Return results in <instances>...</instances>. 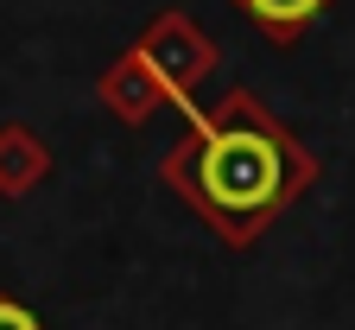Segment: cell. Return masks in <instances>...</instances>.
<instances>
[{
	"mask_svg": "<svg viewBox=\"0 0 355 330\" xmlns=\"http://www.w3.org/2000/svg\"><path fill=\"white\" fill-rule=\"evenodd\" d=\"M184 115H191V140L165 159V184L229 248H254L273 229V216L318 184V159L248 89H229L209 115L203 108Z\"/></svg>",
	"mask_w": 355,
	"mask_h": 330,
	"instance_id": "obj_1",
	"label": "cell"
},
{
	"mask_svg": "<svg viewBox=\"0 0 355 330\" xmlns=\"http://www.w3.org/2000/svg\"><path fill=\"white\" fill-rule=\"evenodd\" d=\"M235 7H241V13L266 32V38H273V44H292L311 19L330 7V0H235Z\"/></svg>",
	"mask_w": 355,
	"mask_h": 330,
	"instance_id": "obj_2",
	"label": "cell"
},
{
	"mask_svg": "<svg viewBox=\"0 0 355 330\" xmlns=\"http://www.w3.org/2000/svg\"><path fill=\"white\" fill-rule=\"evenodd\" d=\"M0 330H44V324H38L19 299H0Z\"/></svg>",
	"mask_w": 355,
	"mask_h": 330,
	"instance_id": "obj_3",
	"label": "cell"
}]
</instances>
